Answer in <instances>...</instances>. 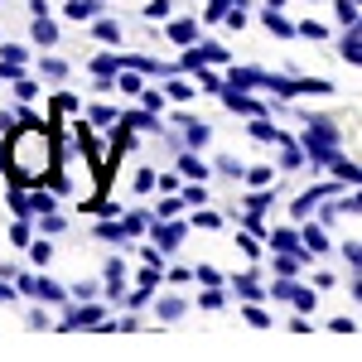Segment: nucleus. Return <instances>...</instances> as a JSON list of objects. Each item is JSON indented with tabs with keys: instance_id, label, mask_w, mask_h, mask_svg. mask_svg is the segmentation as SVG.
I'll list each match as a JSON object with an SVG mask.
<instances>
[{
	"instance_id": "f257e3e1",
	"label": "nucleus",
	"mask_w": 362,
	"mask_h": 362,
	"mask_svg": "<svg viewBox=\"0 0 362 362\" xmlns=\"http://www.w3.org/2000/svg\"><path fill=\"white\" fill-rule=\"evenodd\" d=\"M5 160H10V179H15V184H39V179L58 165L49 126H39L34 116H25V126H15V131L5 136Z\"/></svg>"
},
{
	"instance_id": "f03ea898",
	"label": "nucleus",
	"mask_w": 362,
	"mask_h": 362,
	"mask_svg": "<svg viewBox=\"0 0 362 362\" xmlns=\"http://www.w3.org/2000/svg\"><path fill=\"white\" fill-rule=\"evenodd\" d=\"M97 10H102L97 0H68V5H63V15H68V20H78V25H83V20H92Z\"/></svg>"
},
{
	"instance_id": "7ed1b4c3",
	"label": "nucleus",
	"mask_w": 362,
	"mask_h": 362,
	"mask_svg": "<svg viewBox=\"0 0 362 362\" xmlns=\"http://www.w3.org/2000/svg\"><path fill=\"white\" fill-rule=\"evenodd\" d=\"M29 34H34V44H58V29L44 20V15H34V25H29Z\"/></svg>"
},
{
	"instance_id": "20e7f679",
	"label": "nucleus",
	"mask_w": 362,
	"mask_h": 362,
	"mask_svg": "<svg viewBox=\"0 0 362 362\" xmlns=\"http://www.w3.org/2000/svg\"><path fill=\"white\" fill-rule=\"evenodd\" d=\"M266 29H271V34H300V29L290 25V20H285V15H280L276 5H271V10H266Z\"/></svg>"
},
{
	"instance_id": "39448f33",
	"label": "nucleus",
	"mask_w": 362,
	"mask_h": 362,
	"mask_svg": "<svg viewBox=\"0 0 362 362\" xmlns=\"http://www.w3.org/2000/svg\"><path fill=\"white\" fill-rule=\"evenodd\" d=\"M107 290H112V295L126 290V266H121V261H107Z\"/></svg>"
},
{
	"instance_id": "423d86ee",
	"label": "nucleus",
	"mask_w": 362,
	"mask_h": 362,
	"mask_svg": "<svg viewBox=\"0 0 362 362\" xmlns=\"http://www.w3.org/2000/svg\"><path fill=\"white\" fill-rule=\"evenodd\" d=\"M194 34H198L194 20H174V25H169V39H174V44H189Z\"/></svg>"
},
{
	"instance_id": "0eeeda50",
	"label": "nucleus",
	"mask_w": 362,
	"mask_h": 362,
	"mask_svg": "<svg viewBox=\"0 0 362 362\" xmlns=\"http://www.w3.org/2000/svg\"><path fill=\"white\" fill-rule=\"evenodd\" d=\"M155 314H160V319H179V314H184V300H179V295H165V300L155 305Z\"/></svg>"
},
{
	"instance_id": "6e6552de",
	"label": "nucleus",
	"mask_w": 362,
	"mask_h": 362,
	"mask_svg": "<svg viewBox=\"0 0 362 362\" xmlns=\"http://www.w3.org/2000/svg\"><path fill=\"white\" fill-rule=\"evenodd\" d=\"M155 237H160V247H165V251H174V247H179V237H184V227H155Z\"/></svg>"
},
{
	"instance_id": "1a4fd4ad",
	"label": "nucleus",
	"mask_w": 362,
	"mask_h": 362,
	"mask_svg": "<svg viewBox=\"0 0 362 362\" xmlns=\"http://www.w3.org/2000/svg\"><path fill=\"white\" fill-rule=\"evenodd\" d=\"M305 247H309V251H329V237H324V227H305Z\"/></svg>"
},
{
	"instance_id": "9d476101",
	"label": "nucleus",
	"mask_w": 362,
	"mask_h": 362,
	"mask_svg": "<svg viewBox=\"0 0 362 362\" xmlns=\"http://www.w3.org/2000/svg\"><path fill=\"white\" fill-rule=\"evenodd\" d=\"M271 242H276V251H300V237H295L290 227H280V232L271 237Z\"/></svg>"
},
{
	"instance_id": "9b49d317",
	"label": "nucleus",
	"mask_w": 362,
	"mask_h": 362,
	"mask_svg": "<svg viewBox=\"0 0 362 362\" xmlns=\"http://www.w3.org/2000/svg\"><path fill=\"white\" fill-rule=\"evenodd\" d=\"M169 10H174V0H150L145 5V20H169Z\"/></svg>"
},
{
	"instance_id": "f8f14e48",
	"label": "nucleus",
	"mask_w": 362,
	"mask_h": 362,
	"mask_svg": "<svg viewBox=\"0 0 362 362\" xmlns=\"http://www.w3.org/2000/svg\"><path fill=\"white\" fill-rule=\"evenodd\" d=\"M97 39H107V44H121V25H116V20H102V25H97Z\"/></svg>"
},
{
	"instance_id": "ddd939ff",
	"label": "nucleus",
	"mask_w": 362,
	"mask_h": 362,
	"mask_svg": "<svg viewBox=\"0 0 362 362\" xmlns=\"http://www.w3.org/2000/svg\"><path fill=\"white\" fill-rule=\"evenodd\" d=\"M165 92H169V97H174V102H189V97H194V87L184 83V78H174V83H169Z\"/></svg>"
},
{
	"instance_id": "4468645a",
	"label": "nucleus",
	"mask_w": 362,
	"mask_h": 362,
	"mask_svg": "<svg viewBox=\"0 0 362 362\" xmlns=\"http://www.w3.org/2000/svg\"><path fill=\"white\" fill-rule=\"evenodd\" d=\"M237 290H242L247 300H261V285H256V276H237Z\"/></svg>"
},
{
	"instance_id": "2eb2a0df",
	"label": "nucleus",
	"mask_w": 362,
	"mask_h": 362,
	"mask_svg": "<svg viewBox=\"0 0 362 362\" xmlns=\"http://www.w3.org/2000/svg\"><path fill=\"white\" fill-rule=\"evenodd\" d=\"M343 58H348V63H362V39L348 34V39H343Z\"/></svg>"
},
{
	"instance_id": "dca6fc26",
	"label": "nucleus",
	"mask_w": 362,
	"mask_h": 362,
	"mask_svg": "<svg viewBox=\"0 0 362 362\" xmlns=\"http://www.w3.org/2000/svg\"><path fill=\"white\" fill-rule=\"evenodd\" d=\"M39 68H44V78H63V73H68V63H63V58H44Z\"/></svg>"
},
{
	"instance_id": "f3484780",
	"label": "nucleus",
	"mask_w": 362,
	"mask_h": 362,
	"mask_svg": "<svg viewBox=\"0 0 362 362\" xmlns=\"http://www.w3.org/2000/svg\"><path fill=\"white\" fill-rule=\"evenodd\" d=\"M29 256H34L39 266H49V261H54V247H49V242H34V247H29Z\"/></svg>"
},
{
	"instance_id": "a211bd4d",
	"label": "nucleus",
	"mask_w": 362,
	"mask_h": 362,
	"mask_svg": "<svg viewBox=\"0 0 362 362\" xmlns=\"http://www.w3.org/2000/svg\"><path fill=\"white\" fill-rule=\"evenodd\" d=\"M242 319H247L251 329H266V324H271V319H266V314H261L256 305H247V309H242Z\"/></svg>"
},
{
	"instance_id": "6ab92c4d",
	"label": "nucleus",
	"mask_w": 362,
	"mask_h": 362,
	"mask_svg": "<svg viewBox=\"0 0 362 362\" xmlns=\"http://www.w3.org/2000/svg\"><path fill=\"white\" fill-rule=\"evenodd\" d=\"M179 165H184V174H194V179H203V174H208V165H203V160H194V155H184Z\"/></svg>"
},
{
	"instance_id": "aec40b11",
	"label": "nucleus",
	"mask_w": 362,
	"mask_h": 362,
	"mask_svg": "<svg viewBox=\"0 0 362 362\" xmlns=\"http://www.w3.org/2000/svg\"><path fill=\"white\" fill-rule=\"evenodd\" d=\"M300 34H305V39H324V34H329V29L319 25V20H305V25H300Z\"/></svg>"
},
{
	"instance_id": "412c9836",
	"label": "nucleus",
	"mask_w": 362,
	"mask_h": 362,
	"mask_svg": "<svg viewBox=\"0 0 362 362\" xmlns=\"http://www.w3.org/2000/svg\"><path fill=\"white\" fill-rule=\"evenodd\" d=\"M34 92H39V87L29 83V78H15V97H20V102H29V97H34Z\"/></svg>"
},
{
	"instance_id": "4be33fe9",
	"label": "nucleus",
	"mask_w": 362,
	"mask_h": 362,
	"mask_svg": "<svg viewBox=\"0 0 362 362\" xmlns=\"http://www.w3.org/2000/svg\"><path fill=\"white\" fill-rule=\"evenodd\" d=\"M198 280H203V285H223V276H218V266H198Z\"/></svg>"
},
{
	"instance_id": "5701e85b",
	"label": "nucleus",
	"mask_w": 362,
	"mask_h": 362,
	"mask_svg": "<svg viewBox=\"0 0 362 362\" xmlns=\"http://www.w3.org/2000/svg\"><path fill=\"white\" fill-rule=\"evenodd\" d=\"M179 208H184V198H165V203H160V218H174Z\"/></svg>"
},
{
	"instance_id": "b1692460",
	"label": "nucleus",
	"mask_w": 362,
	"mask_h": 362,
	"mask_svg": "<svg viewBox=\"0 0 362 362\" xmlns=\"http://www.w3.org/2000/svg\"><path fill=\"white\" fill-rule=\"evenodd\" d=\"M10 237H15V247H29V223H15V232H10Z\"/></svg>"
},
{
	"instance_id": "393cba45",
	"label": "nucleus",
	"mask_w": 362,
	"mask_h": 362,
	"mask_svg": "<svg viewBox=\"0 0 362 362\" xmlns=\"http://www.w3.org/2000/svg\"><path fill=\"white\" fill-rule=\"evenodd\" d=\"M295 309H305V314H309V309H314V295H309V290H295Z\"/></svg>"
},
{
	"instance_id": "a878e982",
	"label": "nucleus",
	"mask_w": 362,
	"mask_h": 362,
	"mask_svg": "<svg viewBox=\"0 0 362 362\" xmlns=\"http://www.w3.org/2000/svg\"><path fill=\"white\" fill-rule=\"evenodd\" d=\"M10 300H15V290H10V285L0 280V305H10Z\"/></svg>"
}]
</instances>
